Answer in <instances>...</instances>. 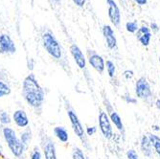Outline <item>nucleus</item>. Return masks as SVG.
Masks as SVG:
<instances>
[{
    "instance_id": "nucleus-1",
    "label": "nucleus",
    "mask_w": 160,
    "mask_h": 159,
    "mask_svg": "<svg viewBox=\"0 0 160 159\" xmlns=\"http://www.w3.org/2000/svg\"><path fill=\"white\" fill-rule=\"evenodd\" d=\"M22 96L27 105L35 110H39L44 104L45 92L38 82L35 74H29L23 80Z\"/></svg>"
},
{
    "instance_id": "nucleus-2",
    "label": "nucleus",
    "mask_w": 160,
    "mask_h": 159,
    "mask_svg": "<svg viewBox=\"0 0 160 159\" xmlns=\"http://www.w3.org/2000/svg\"><path fill=\"white\" fill-rule=\"evenodd\" d=\"M2 135L12 154L17 158H20L21 156H23L24 152L27 150L23 146L20 138L18 136L17 132L12 127H4L2 129Z\"/></svg>"
},
{
    "instance_id": "nucleus-3",
    "label": "nucleus",
    "mask_w": 160,
    "mask_h": 159,
    "mask_svg": "<svg viewBox=\"0 0 160 159\" xmlns=\"http://www.w3.org/2000/svg\"><path fill=\"white\" fill-rule=\"evenodd\" d=\"M42 45L46 50V52L55 60H61L62 52V47L59 41L54 37V35L50 32H45L41 37Z\"/></svg>"
},
{
    "instance_id": "nucleus-4",
    "label": "nucleus",
    "mask_w": 160,
    "mask_h": 159,
    "mask_svg": "<svg viewBox=\"0 0 160 159\" xmlns=\"http://www.w3.org/2000/svg\"><path fill=\"white\" fill-rule=\"evenodd\" d=\"M67 116L70 121L72 129H73L74 133L77 135L78 138L81 139L82 144H86V139H85V131L78 117V115L73 109H67Z\"/></svg>"
},
{
    "instance_id": "nucleus-5",
    "label": "nucleus",
    "mask_w": 160,
    "mask_h": 159,
    "mask_svg": "<svg viewBox=\"0 0 160 159\" xmlns=\"http://www.w3.org/2000/svg\"><path fill=\"white\" fill-rule=\"evenodd\" d=\"M135 94L137 98L147 101L150 99L152 95V89H151V85L147 80V78L141 77L137 80L135 83Z\"/></svg>"
},
{
    "instance_id": "nucleus-6",
    "label": "nucleus",
    "mask_w": 160,
    "mask_h": 159,
    "mask_svg": "<svg viewBox=\"0 0 160 159\" xmlns=\"http://www.w3.org/2000/svg\"><path fill=\"white\" fill-rule=\"evenodd\" d=\"M98 120H99L100 129L102 133H103L104 137L107 139H110L113 135V129H112L111 122H110V119L108 117V113L103 110H100Z\"/></svg>"
},
{
    "instance_id": "nucleus-7",
    "label": "nucleus",
    "mask_w": 160,
    "mask_h": 159,
    "mask_svg": "<svg viewBox=\"0 0 160 159\" xmlns=\"http://www.w3.org/2000/svg\"><path fill=\"white\" fill-rule=\"evenodd\" d=\"M17 52V46L12 37L7 34L0 35V54L12 55Z\"/></svg>"
},
{
    "instance_id": "nucleus-8",
    "label": "nucleus",
    "mask_w": 160,
    "mask_h": 159,
    "mask_svg": "<svg viewBox=\"0 0 160 159\" xmlns=\"http://www.w3.org/2000/svg\"><path fill=\"white\" fill-rule=\"evenodd\" d=\"M12 120L18 127L22 128V129L27 128L29 125H30V120H29L28 115L26 111L23 109L14 110L12 115Z\"/></svg>"
},
{
    "instance_id": "nucleus-9",
    "label": "nucleus",
    "mask_w": 160,
    "mask_h": 159,
    "mask_svg": "<svg viewBox=\"0 0 160 159\" xmlns=\"http://www.w3.org/2000/svg\"><path fill=\"white\" fill-rule=\"evenodd\" d=\"M107 3L108 5V17L111 23L116 27H119L121 22V12L118 5L114 0H107Z\"/></svg>"
},
{
    "instance_id": "nucleus-10",
    "label": "nucleus",
    "mask_w": 160,
    "mask_h": 159,
    "mask_svg": "<svg viewBox=\"0 0 160 159\" xmlns=\"http://www.w3.org/2000/svg\"><path fill=\"white\" fill-rule=\"evenodd\" d=\"M105 104H106L105 106H106L108 111L109 112V119H110V121L113 123V125L116 127V128H117L121 133L125 134V127H124V124L122 122V119L120 117V115L117 112H116L115 110H113L112 107L108 103V100L106 101V99H105Z\"/></svg>"
},
{
    "instance_id": "nucleus-11",
    "label": "nucleus",
    "mask_w": 160,
    "mask_h": 159,
    "mask_svg": "<svg viewBox=\"0 0 160 159\" xmlns=\"http://www.w3.org/2000/svg\"><path fill=\"white\" fill-rule=\"evenodd\" d=\"M70 53L73 57V59L76 62V64L78 65V67L80 69H84L86 66V61L84 55L82 53V51L81 50V48L77 45V44H72L70 46Z\"/></svg>"
},
{
    "instance_id": "nucleus-12",
    "label": "nucleus",
    "mask_w": 160,
    "mask_h": 159,
    "mask_svg": "<svg viewBox=\"0 0 160 159\" xmlns=\"http://www.w3.org/2000/svg\"><path fill=\"white\" fill-rule=\"evenodd\" d=\"M88 62H89V64L98 72V73H100V74L104 73L105 68H106V62L104 61L103 57L96 54V53H93L89 56Z\"/></svg>"
},
{
    "instance_id": "nucleus-13",
    "label": "nucleus",
    "mask_w": 160,
    "mask_h": 159,
    "mask_svg": "<svg viewBox=\"0 0 160 159\" xmlns=\"http://www.w3.org/2000/svg\"><path fill=\"white\" fill-rule=\"evenodd\" d=\"M43 154L45 159H58L55 143L50 137H46L43 142Z\"/></svg>"
},
{
    "instance_id": "nucleus-14",
    "label": "nucleus",
    "mask_w": 160,
    "mask_h": 159,
    "mask_svg": "<svg viewBox=\"0 0 160 159\" xmlns=\"http://www.w3.org/2000/svg\"><path fill=\"white\" fill-rule=\"evenodd\" d=\"M103 35L106 38L107 45L109 49H115L117 46V39L115 37L114 31L109 25H104L103 27Z\"/></svg>"
},
{
    "instance_id": "nucleus-15",
    "label": "nucleus",
    "mask_w": 160,
    "mask_h": 159,
    "mask_svg": "<svg viewBox=\"0 0 160 159\" xmlns=\"http://www.w3.org/2000/svg\"><path fill=\"white\" fill-rule=\"evenodd\" d=\"M140 148H141V152H143V154L145 156H147L149 158H151L152 156V146L151 144V141L148 137V135H143L141 137V141H140Z\"/></svg>"
},
{
    "instance_id": "nucleus-16",
    "label": "nucleus",
    "mask_w": 160,
    "mask_h": 159,
    "mask_svg": "<svg viewBox=\"0 0 160 159\" xmlns=\"http://www.w3.org/2000/svg\"><path fill=\"white\" fill-rule=\"evenodd\" d=\"M53 133L57 139L62 143H67L69 140V133L64 127H56L53 129Z\"/></svg>"
},
{
    "instance_id": "nucleus-17",
    "label": "nucleus",
    "mask_w": 160,
    "mask_h": 159,
    "mask_svg": "<svg viewBox=\"0 0 160 159\" xmlns=\"http://www.w3.org/2000/svg\"><path fill=\"white\" fill-rule=\"evenodd\" d=\"M22 144H23V146L26 148V150L29 148V146H30V144L32 142V138H33V135H32V132H31V129L27 127L25 128L23 132H21L20 133V136H19Z\"/></svg>"
},
{
    "instance_id": "nucleus-18",
    "label": "nucleus",
    "mask_w": 160,
    "mask_h": 159,
    "mask_svg": "<svg viewBox=\"0 0 160 159\" xmlns=\"http://www.w3.org/2000/svg\"><path fill=\"white\" fill-rule=\"evenodd\" d=\"M148 137H149V139L151 141V144H152V146L153 147L155 152L157 153V155L160 158V137L155 135V134H152V133H149Z\"/></svg>"
},
{
    "instance_id": "nucleus-19",
    "label": "nucleus",
    "mask_w": 160,
    "mask_h": 159,
    "mask_svg": "<svg viewBox=\"0 0 160 159\" xmlns=\"http://www.w3.org/2000/svg\"><path fill=\"white\" fill-rule=\"evenodd\" d=\"M11 92H12V89L10 87V85L4 81L0 80V99L9 96Z\"/></svg>"
},
{
    "instance_id": "nucleus-20",
    "label": "nucleus",
    "mask_w": 160,
    "mask_h": 159,
    "mask_svg": "<svg viewBox=\"0 0 160 159\" xmlns=\"http://www.w3.org/2000/svg\"><path fill=\"white\" fill-rule=\"evenodd\" d=\"M12 117L11 115L7 112V111H0V124L5 126V127H9V125L12 123Z\"/></svg>"
},
{
    "instance_id": "nucleus-21",
    "label": "nucleus",
    "mask_w": 160,
    "mask_h": 159,
    "mask_svg": "<svg viewBox=\"0 0 160 159\" xmlns=\"http://www.w3.org/2000/svg\"><path fill=\"white\" fill-rule=\"evenodd\" d=\"M126 29L128 33L134 34L138 31V23L137 21H129L126 23Z\"/></svg>"
},
{
    "instance_id": "nucleus-22",
    "label": "nucleus",
    "mask_w": 160,
    "mask_h": 159,
    "mask_svg": "<svg viewBox=\"0 0 160 159\" xmlns=\"http://www.w3.org/2000/svg\"><path fill=\"white\" fill-rule=\"evenodd\" d=\"M152 39V33H147V34H144L142 35L140 37H138V40L140 41V43L143 46H148L151 42Z\"/></svg>"
},
{
    "instance_id": "nucleus-23",
    "label": "nucleus",
    "mask_w": 160,
    "mask_h": 159,
    "mask_svg": "<svg viewBox=\"0 0 160 159\" xmlns=\"http://www.w3.org/2000/svg\"><path fill=\"white\" fill-rule=\"evenodd\" d=\"M106 66H107V71H108V76L110 78H113L115 76V72H116V67H115L114 62L108 60V61H107Z\"/></svg>"
},
{
    "instance_id": "nucleus-24",
    "label": "nucleus",
    "mask_w": 160,
    "mask_h": 159,
    "mask_svg": "<svg viewBox=\"0 0 160 159\" xmlns=\"http://www.w3.org/2000/svg\"><path fill=\"white\" fill-rule=\"evenodd\" d=\"M72 158L73 159H86L83 153V151L78 147L73 148V152H72Z\"/></svg>"
},
{
    "instance_id": "nucleus-25",
    "label": "nucleus",
    "mask_w": 160,
    "mask_h": 159,
    "mask_svg": "<svg viewBox=\"0 0 160 159\" xmlns=\"http://www.w3.org/2000/svg\"><path fill=\"white\" fill-rule=\"evenodd\" d=\"M30 159H43L42 152L38 147H35L32 150V152L30 153Z\"/></svg>"
},
{
    "instance_id": "nucleus-26",
    "label": "nucleus",
    "mask_w": 160,
    "mask_h": 159,
    "mask_svg": "<svg viewBox=\"0 0 160 159\" xmlns=\"http://www.w3.org/2000/svg\"><path fill=\"white\" fill-rule=\"evenodd\" d=\"M150 32H151L150 28H148L147 26H142L141 28L138 29V31H137V33H136V37L138 38V37H140L142 35L147 34V33H150Z\"/></svg>"
},
{
    "instance_id": "nucleus-27",
    "label": "nucleus",
    "mask_w": 160,
    "mask_h": 159,
    "mask_svg": "<svg viewBox=\"0 0 160 159\" xmlns=\"http://www.w3.org/2000/svg\"><path fill=\"white\" fill-rule=\"evenodd\" d=\"M123 98H124V100L126 101V103H128V104H132V105H136V104H137V99L132 98V96L128 95V94L123 96Z\"/></svg>"
},
{
    "instance_id": "nucleus-28",
    "label": "nucleus",
    "mask_w": 160,
    "mask_h": 159,
    "mask_svg": "<svg viewBox=\"0 0 160 159\" xmlns=\"http://www.w3.org/2000/svg\"><path fill=\"white\" fill-rule=\"evenodd\" d=\"M127 157L128 159H139L138 154L134 150H128L127 152Z\"/></svg>"
},
{
    "instance_id": "nucleus-29",
    "label": "nucleus",
    "mask_w": 160,
    "mask_h": 159,
    "mask_svg": "<svg viewBox=\"0 0 160 159\" xmlns=\"http://www.w3.org/2000/svg\"><path fill=\"white\" fill-rule=\"evenodd\" d=\"M123 76L125 77L126 80H130L132 79L133 76H134V72L132 70H126L124 73H123Z\"/></svg>"
},
{
    "instance_id": "nucleus-30",
    "label": "nucleus",
    "mask_w": 160,
    "mask_h": 159,
    "mask_svg": "<svg viewBox=\"0 0 160 159\" xmlns=\"http://www.w3.org/2000/svg\"><path fill=\"white\" fill-rule=\"evenodd\" d=\"M96 132H97V127H87L86 131H85V133L88 136H92Z\"/></svg>"
},
{
    "instance_id": "nucleus-31",
    "label": "nucleus",
    "mask_w": 160,
    "mask_h": 159,
    "mask_svg": "<svg viewBox=\"0 0 160 159\" xmlns=\"http://www.w3.org/2000/svg\"><path fill=\"white\" fill-rule=\"evenodd\" d=\"M72 1H73V3H74L76 6L82 8V7H83V6L85 5L86 0H72Z\"/></svg>"
},
{
    "instance_id": "nucleus-32",
    "label": "nucleus",
    "mask_w": 160,
    "mask_h": 159,
    "mask_svg": "<svg viewBox=\"0 0 160 159\" xmlns=\"http://www.w3.org/2000/svg\"><path fill=\"white\" fill-rule=\"evenodd\" d=\"M151 29H152V31L154 32V33H157V32L159 31V27H158V25H157L156 23H154V22L151 24Z\"/></svg>"
},
{
    "instance_id": "nucleus-33",
    "label": "nucleus",
    "mask_w": 160,
    "mask_h": 159,
    "mask_svg": "<svg viewBox=\"0 0 160 159\" xmlns=\"http://www.w3.org/2000/svg\"><path fill=\"white\" fill-rule=\"evenodd\" d=\"M133 1H134L135 3H137L138 5L143 6V5H146V4H147L148 0H133Z\"/></svg>"
},
{
    "instance_id": "nucleus-34",
    "label": "nucleus",
    "mask_w": 160,
    "mask_h": 159,
    "mask_svg": "<svg viewBox=\"0 0 160 159\" xmlns=\"http://www.w3.org/2000/svg\"><path fill=\"white\" fill-rule=\"evenodd\" d=\"M152 129L154 132H160V127L157 126V125H152Z\"/></svg>"
},
{
    "instance_id": "nucleus-35",
    "label": "nucleus",
    "mask_w": 160,
    "mask_h": 159,
    "mask_svg": "<svg viewBox=\"0 0 160 159\" xmlns=\"http://www.w3.org/2000/svg\"><path fill=\"white\" fill-rule=\"evenodd\" d=\"M155 107L160 110V99H157L155 101Z\"/></svg>"
},
{
    "instance_id": "nucleus-36",
    "label": "nucleus",
    "mask_w": 160,
    "mask_h": 159,
    "mask_svg": "<svg viewBox=\"0 0 160 159\" xmlns=\"http://www.w3.org/2000/svg\"><path fill=\"white\" fill-rule=\"evenodd\" d=\"M3 146H2V144L0 143V157H2L3 156Z\"/></svg>"
},
{
    "instance_id": "nucleus-37",
    "label": "nucleus",
    "mask_w": 160,
    "mask_h": 159,
    "mask_svg": "<svg viewBox=\"0 0 160 159\" xmlns=\"http://www.w3.org/2000/svg\"><path fill=\"white\" fill-rule=\"evenodd\" d=\"M54 2H56V3H60L61 2V0H53Z\"/></svg>"
},
{
    "instance_id": "nucleus-38",
    "label": "nucleus",
    "mask_w": 160,
    "mask_h": 159,
    "mask_svg": "<svg viewBox=\"0 0 160 159\" xmlns=\"http://www.w3.org/2000/svg\"><path fill=\"white\" fill-rule=\"evenodd\" d=\"M159 61H160V57H159Z\"/></svg>"
},
{
    "instance_id": "nucleus-39",
    "label": "nucleus",
    "mask_w": 160,
    "mask_h": 159,
    "mask_svg": "<svg viewBox=\"0 0 160 159\" xmlns=\"http://www.w3.org/2000/svg\"><path fill=\"white\" fill-rule=\"evenodd\" d=\"M86 159H89V158H86Z\"/></svg>"
}]
</instances>
